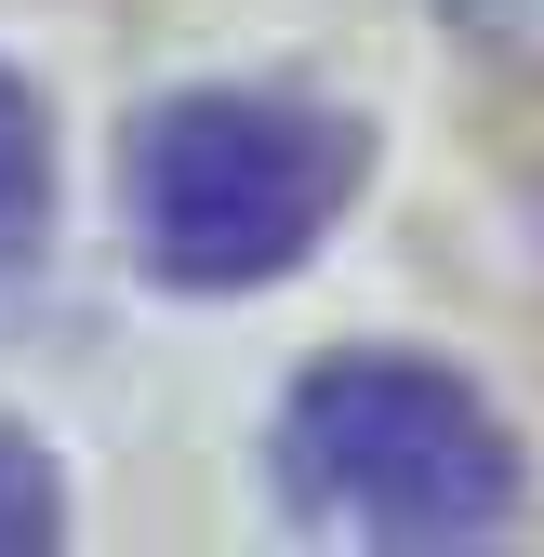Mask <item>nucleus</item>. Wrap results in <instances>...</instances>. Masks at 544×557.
Instances as JSON below:
<instances>
[{"instance_id": "1", "label": "nucleus", "mask_w": 544, "mask_h": 557, "mask_svg": "<svg viewBox=\"0 0 544 557\" xmlns=\"http://www.w3.org/2000/svg\"><path fill=\"white\" fill-rule=\"evenodd\" d=\"M280 505L359 544H479L518 518L531 465L505 438V411L465 385L452 359H412V345H346L280 398Z\"/></svg>"}, {"instance_id": "2", "label": "nucleus", "mask_w": 544, "mask_h": 557, "mask_svg": "<svg viewBox=\"0 0 544 557\" xmlns=\"http://www.w3.org/2000/svg\"><path fill=\"white\" fill-rule=\"evenodd\" d=\"M359 120L306 94H173L133 120V252L173 293H252L359 199Z\"/></svg>"}, {"instance_id": "3", "label": "nucleus", "mask_w": 544, "mask_h": 557, "mask_svg": "<svg viewBox=\"0 0 544 557\" xmlns=\"http://www.w3.org/2000/svg\"><path fill=\"white\" fill-rule=\"evenodd\" d=\"M40 239H53V120H40V94L14 66H0V278Z\"/></svg>"}, {"instance_id": "4", "label": "nucleus", "mask_w": 544, "mask_h": 557, "mask_svg": "<svg viewBox=\"0 0 544 557\" xmlns=\"http://www.w3.org/2000/svg\"><path fill=\"white\" fill-rule=\"evenodd\" d=\"M438 14L479 40L505 81H531V94H544V0H438Z\"/></svg>"}, {"instance_id": "5", "label": "nucleus", "mask_w": 544, "mask_h": 557, "mask_svg": "<svg viewBox=\"0 0 544 557\" xmlns=\"http://www.w3.org/2000/svg\"><path fill=\"white\" fill-rule=\"evenodd\" d=\"M66 531V505H53V465L27 451V438H0V557H27V544H53Z\"/></svg>"}]
</instances>
